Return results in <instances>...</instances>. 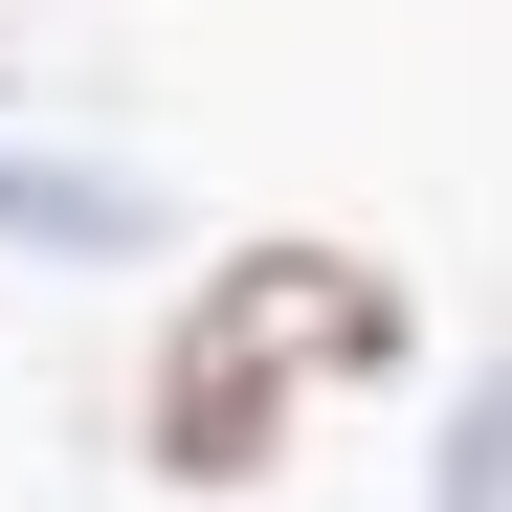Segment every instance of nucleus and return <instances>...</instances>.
I'll return each mask as SVG.
<instances>
[{"mask_svg": "<svg viewBox=\"0 0 512 512\" xmlns=\"http://www.w3.org/2000/svg\"><path fill=\"white\" fill-rule=\"evenodd\" d=\"M312 379H401V290L357 245H245V268L179 312V357H156V423H134L156 490H245Z\"/></svg>", "mask_w": 512, "mask_h": 512, "instance_id": "nucleus-1", "label": "nucleus"}]
</instances>
